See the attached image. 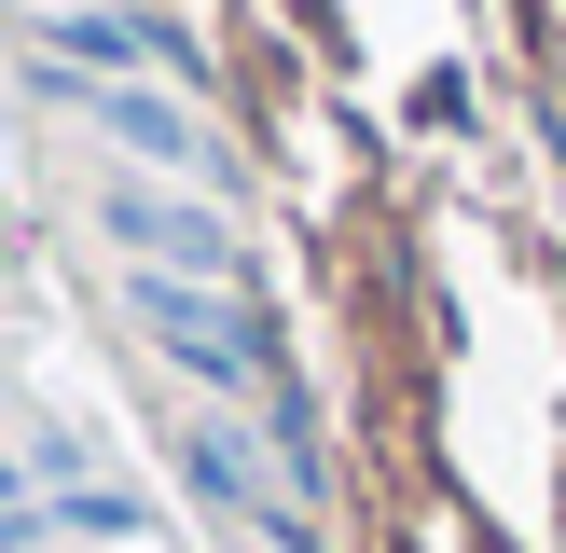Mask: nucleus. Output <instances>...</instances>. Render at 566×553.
<instances>
[{
	"label": "nucleus",
	"instance_id": "nucleus-4",
	"mask_svg": "<svg viewBox=\"0 0 566 553\" xmlns=\"http://www.w3.org/2000/svg\"><path fill=\"white\" fill-rule=\"evenodd\" d=\"M42 512H55V540H153V498L138 484H97V470H83V484H42Z\"/></svg>",
	"mask_w": 566,
	"mask_h": 553
},
{
	"label": "nucleus",
	"instance_id": "nucleus-2",
	"mask_svg": "<svg viewBox=\"0 0 566 553\" xmlns=\"http://www.w3.org/2000/svg\"><path fill=\"white\" fill-rule=\"evenodd\" d=\"M70 125L97 138L111 166H138V180H193V194H235V153H221V125L180 97V83H70Z\"/></svg>",
	"mask_w": 566,
	"mask_h": 553
},
{
	"label": "nucleus",
	"instance_id": "nucleus-3",
	"mask_svg": "<svg viewBox=\"0 0 566 553\" xmlns=\"http://www.w3.org/2000/svg\"><path fill=\"white\" fill-rule=\"evenodd\" d=\"M28 42H42V70H55V83H208L193 28L138 14V0H70V14H42Z\"/></svg>",
	"mask_w": 566,
	"mask_h": 553
},
{
	"label": "nucleus",
	"instance_id": "nucleus-1",
	"mask_svg": "<svg viewBox=\"0 0 566 553\" xmlns=\"http://www.w3.org/2000/svg\"><path fill=\"white\" fill-rule=\"evenodd\" d=\"M97 236L125 249L138 276H221V291H263V276H249L235 194H193V180H138V166H111V180H97Z\"/></svg>",
	"mask_w": 566,
	"mask_h": 553
}]
</instances>
